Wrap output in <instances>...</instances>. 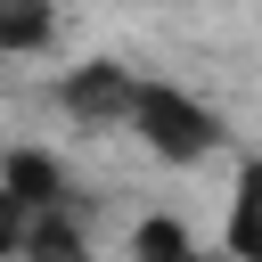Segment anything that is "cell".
Wrapping results in <instances>:
<instances>
[{
    "label": "cell",
    "instance_id": "obj_1",
    "mask_svg": "<svg viewBox=\"0 0 262 262\" xmlns=\"http://www.w3.org/2000/svg\"><path fill=\"white\" fill-rule=\"evenodd\" d=\"M131 139H139L156 164H205V156H221L229 123H221V106H213V98H196V90H180V82H156V74H139Z\"/></svg>",
    "mask_w": 262,
    "mask_h": 262
},
{
    "label": "cell",
    "instance_id": "obj_2",
    "mask_svg": "<svg viewBox=\"0 0 262 262\" xmlns=\"http://www.w3.org/2000/svg\"><path fill=\"white\" fill-rule=\"evenodd\" d=\"M57 106H66L82 131H131L139 74H131L123 57H82V66H66V82H57Z\"/></svg>",
    "mask_w": 262,
    "mask_h": 262
},
{
    "label": "cell",
    "instance_id": "obj_3",
    "mask_svg": "<svg viewBox=\"0 0 262 262\" xmlns=\"http://www.w3.org/2000/svg\"><path fill=\"white\" fill-rule=\"evenodd\" d=\"M0 188L25 205V213H66V164L49 147H8L0 156Z\"/></svg>",
    "mask_w": 262,
    "mask_h": 262
},
{
    "label": "cell",
    "instance_id": "obj_4",
    "mask_svg": "<svg viewBox=\"0 0 262 262\" xmlns=\"http://www.w3.org/2000/svg\"><path fill=\"white\" fill-rule=\"evenodd\" d=\"M221 254L229 262H262V156L237 172L229 188V213H221Z\"/></svg>",
    "mask_w": 262,
    "mask_h": 262
},
{
    "label": "cell",
    "instance_id": "obj_5",
    "mask_svg": "<svg viewBox=\"0 0 262 262\" xmlns=\"http://www.w3.org/2000/svg\"><path fill=\"white\" fill-rule=\"evenodd\" d=\"M57 41V0H0V57H41Z\"/></svg>",
    "mask_w": 262,
    "mask_h": 262
},
{
    "label": "cell",
    "instance_id": "obj_6",
    "mask_svg": "<svg viewBox=\"0 0 262 262\" xmlns=\"http://www.w3.org/2000/svg\"><path fill=\"white\" fill-rule=\"evenodd\" d=\"M16 262H98V246L82 237V221H66V213H33Z\"/></svg>",
    "mask_w": 262,
    "mask_h": 262
},
{
    "label": "cell",
    "instance_id": "obj_7",
    "mask_svg": "<svg viewBox=\"0 0 262 262\" xmlns=\"http://www.w3.org/2000/svg\"><path fill=\"white\" fill-rule=\"evenodd\" d=\"M25 229H33V213L0 188V262H16V254H25Z\"/></svg>",
    "mask_w": 262,
    "mask_h": 262
},
{
    "label": "cell",
    "instance_id": "obj_8",
    "mask_svg": "<svg viewBox=\"0 0 262 262\" xmlns=\"http://www.w3.org/2000/svg\"><path fill=\"white\" fill-rule=\"evenodd\" d=\"M180 262H229V254H221V246H188Z\"/></svg>",
    "mask_w": 262,
    "mask_h": 262
}]
</instances>
